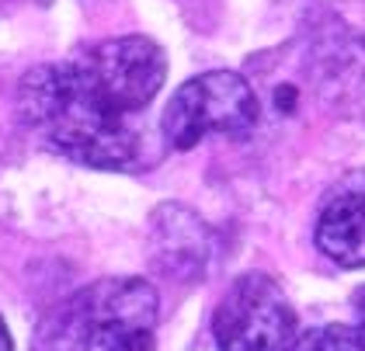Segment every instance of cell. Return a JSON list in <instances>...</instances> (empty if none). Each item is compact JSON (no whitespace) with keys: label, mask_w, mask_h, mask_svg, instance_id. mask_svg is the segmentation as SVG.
<instances>
[{"label":"cell","mask_w":365,"mask_h":351,"mask_svg":"<svg viewBox=\"0 0 365 351\" xmlns=\"http://www.w3.org/2000/svg\"><path fill=\"white\" fill-rule=\"evenodd\" d=\"M168 56L146 35L105 39L21 77L18 115L46 150L98 171L143 161L140 115L160 94Z\"/></svg>","instance_id":"6da1fadb"},{"label":"cell","mask_w":365,"mask_h":351,"mask_svg":"<svg viewBox=\"0 0 365 351\" xmlns=\"http://www.w3.org/2000/svg\"><path fill=\"white\" fill-rule=\"evenodd\" d=\"M160 299L146 278H98L56 302L31 351H153Z\"/></svg>","instance_id":"7a4b0ae2"},{"label":"cell","mask_w":365,"mask_h":351,"mask_svg":"<svg viewBox=\"0 0 365 351\" xmlns=\"http://www.w3.org/2000/svg\"><path fill=\"white\" fill-rule=\"evenodd\" d=\"M261 105L254 87L233 70H209L185 81L164 108L160 129L174 150H192L205 136L244 139L254 133Z\"/></svg>","instance_id":"3957f363"},{"label":"cell","mask_w":365,"mask_h":351,"mask_svg":"<svg viewBox=\"0 0 365 351\" xmlns=\"http://www.w3.org/2000/svg\"><path fill=\"white\" fill-rule=\"evenodd\" d=\"M212 334L220 351H292L299 341L296 310L279 282L261 271L240 275L230 285L216 306Z\"/></svg>","instance_id":"277c9868"},{"label":"cell","mask_w":365,"mask_h":351,"mask_svg":"<svg viewBox=\"0 0 365 351\" xmlns=\"http://www.w3.org/2000/svg\"><path fill=\"white\" fill-rule=\"evenodd\" d=\"M153 258L157 268L178 282H195L212 258V233L185 205H160L153 213Z\"/></svg>","instance_id":"5b68a950"},{"label":"cell","mask_w":365,"mask_h":351,"mask_svg":"<svg viewBox=\"0 0 365 351\" xmlns=\"http://www.w3.org/2000/svg\"><path fill=\"white\" fill-rule=\"evenodd\" d=\"M317 247L341 268H365V191L348 188L327 198L317 219Z\"/></svg>","instance_id":"8992f818"},{"label":"cell","mask_w":365,"mask_h":351,"mask_svg":"<svg viewBox=\"0 0 365 351\" xmlns=\"http://www.w3.org/2000/svg\"><path fill=\"white\" fill-rule=\"evenodd\" d=\"M292 351H365V330L359 324H327L307 330Z\"/></svg>","instance_id":"52a82bcc"},{"label":"cell","mask_w":365,"mask_h":351,"mask_svg":"<svg viewBox=\"0 0 365 351\" xmlns=\"http://www.w3.org/2000/svg\"><path fill=\"white\" fill-rule=\"evenodd\" d=\"M355 313H359V327L365 330V285L355 292Z\"/></svg>","instance_id":"ba28073f"},{"label":"cell","mask_w":365,"mask_h":351,"mask_svg":"<svg viewBox=\"0 0 365 351\" xmlns=\"http://www.w3.org/2000/svg\"><path fill=\"white\" fill-rule=\"evenodd\" d=\"M0 351H14V345H11V334H7V324L0 320Z\"/></svg>","instance_id":"9c48e42d"}]
</instances>
